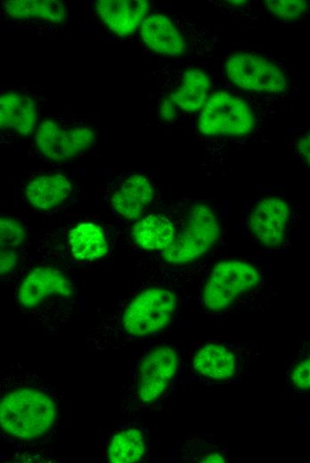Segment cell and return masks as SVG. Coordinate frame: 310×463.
<instances>
[{"instance_id":"6da1fadb","label":"cell","mask_w":310,"mask_h":463,"mask_svg":"<svg viewBox=\"0 0 310 463\" xmlns=\"http://www.w3.org/2000/svg\"><path fill=\"white\" fill-rule=\"evenodd\" d=\"M68 413L62 391L45 374L20 363L0 371V436L4 461L57 462L53 444Z\"/></svg>"},{"instance_id":"7a4b0ae2","label":"cell","mask_w":310,"mask_h":463,"mask_svg":"<svg viewBox=\"0 0 310 463\" xmlns=\"http://www.w3.org/2000/svg\"><path fill=\"white\" fill-rule=\"evenodd\" d=\"M176 272L142 279L102 313L86 337L88 348L107 353L134 343L159 338L176 326L182 315V285Z\"/></svg>"},{"instance_id":"3957f363","label":"cell","mask_w":310,"mask_h":463,"mask_svg":"<svg viewBox=\"0 0 310 463\" xmlns=\"http://www.w3.org/2000/svg\"><path fill=\"white\" fill-rule=\"evenodd\" d=\"M59 252L21 257L16 280V309L50 333L63 328L78 304V286Z\"/></svg>"},{"instance_id":"277c9868","label":"cell","mask_w":310,"mask_h":463,"mask_svg":"<svg viewBox=\"0 0 310 463\" xmlns=\"http://www.w3.org/2000/svg\"><path fill=\"white\" fill-rule=\"evenodd\" d=\"M185 354L176 342L146 341L132 358L128 378L121 388V414L140 420L160 410L184 375Z\"/></svg>"},{"instance_id":"5b68a950","label":"cell","mask_w":310,"mask_h":463,"mask_svg":"<svg viewBox=\"0 0 310 463\" xmlns=\"http://www.w3.org/2000/svg\"><path fill=\"white\" fill-rule=\"evenodd\" d=\"M265 280V272L255 263L234 258L220 260L208 270L200 282L199 304L210 316L241 310L262 296Z\"/></svg>"},{"instance_id":"8992f818","label":"cell","mask_w":310,"mask_h":463,"mask_svg":"<svg viewBox=\"0 0 310 463\" xmlns=\"http://www.w3.org/2000/svg\"><path fill=\"white\" fill-rule=\"evenodd\" d=\"M253 351L241 343L207 339L185 354L184 381L203 386L235 385L255 362Z\"/></svg>"},{"instance_id":"52a82bcc","label":"cell","mask_w":310,"mask_h":463,"mask_svg":"<svg viewBox=\"0 0 310 463\" xmlns=\"http://www.w3.org/2000/svg\"><path fill=\"white\" fill-rule=\"evenodd\" d=\"M173 243L162 253L169 267L188 264L207 253L219 235V223L214 210L207 204L192 202L175 221Z\"/></svg>"},{"instance_id":"ba28073f","label":"cell","mask_w":310,"mask_h":463,"mask_svg":"<svg viewBox=\"0 0 310 463\" xmlns=\"http://www.w3.org/2000/svg\"><path fill=\"white\" fill-rule=\"evenodd\" d=\"M95 140L96 130L83 120L49 118L36 129L34 146L45 159L66 161L88 150Z\"/></svg>"},{"instance_id":"9c48e42d","label":"cell","mask_w":310,"mask_h":463,"mask_svg":"<svg viewBox=\"0 0 310 463\" xmlns=\"http://www.w3.org/2000/svg\"><path fill=\"white\" fill-rule=\"evenodd\" d=\"M197 126L208 136H242L254 130L256 115L245 101L220 90L208 98Z\"/></svg>"},{"instance_id":"30bf717a","label":"cell","mask_w":310,"mask_h":463,"mask_svg":"<svg viewBox=\"0 0 310 463\" xmlns=\"http://www.w3.org/2000/svg\"><path fill=\"white\" fill-rule=\"evenodd\" d=\"M155 187L140 173H123L112 181L107 193L108 210L116 224L129 225L144 216L153 203Z\"/></svg>"},{"instance_id":"8fae6325","label":"cell","mask_w":310,"mask_h":463,"mask_svg":"<svg viewBox=\"0 0 310 463\" xmlns=\"http://www.w3.org/2000/svg\"><path fill=\"white\" fill-rule=\"evenodd\" d=\"M224 70L233 85L247 92L281 93L288 87L283 70L259 54L248 52L232 53L225 62Z\"/></svg>"},{"instance_id":"7c38bea8","label":"cell","mask_w":310,"mask_h":463,"mask_svg":"<svg viewBox=\"0 0 310 463\" xmlns=\"http://www.w3.org/2000/svg\"><path fill=\"white\" fill-rule=\"evenodd\" d=\"M151 428L135 419H126L116 426L102 431V461L135 463L151 459Z\"/></svg>"},{"instance_id":"4fadbf2b","label":"cell","mask_w":310,"mask_h":463,"mask_svg":"<svg viewBox=\"0 0 310 463\" xmlns=\"http://www.w3.org/2000/svg\"><path fill=\"white\" fill-rule=\"evenodd\" d=\"M289 216V206L283 199L265 197L252 207L248 220L249 228L260 245L276 246L285 237Z\"/></svg>"},{"instance_id":"5bb4252c","label":"cell","mask_w":310,"mask_h":463,"mask_svg":"<svg viewBox=\"0 0 310 463\" xmlns=\"http://www.w3.org/2000/svg\"><path fill=\"white\" fill-rule=\"evenodd\" d=\"M140 37L150 50L159 55L175 57L187 51L186 39L179 27L163 13L147 14L140 25Z\"/></svg>"},{"instance_id":"9a60e30c","label":"cell","mask_w":310,"mask_h":463,"mask_svg":"<svg viewBox=\"0 0 310 463\" xmlns=\"http://www.w3.org/2000/svg\"><path fill=\"white\" fill-rule=\"evenodd\" d=\"M1 131L15 139L35 133L38 126L37 102L21 92H12L0 98Z\"/></svg>"},{"instance_id":"2e32d148","label":"cell","mask_w":310,"mask_h":463,"mask_svg":"<svg viewBox=\"0 0 310 463\" xmlns=\"http://www.w3.org/2000/svg\"><path fill=\"white\" fill-rule=\"evenodd\" d=\"M72 191V182L66 174L46 171L33 175L27 181L24 196L32 207L51 210L65 203Z\"/></svg>"},{"instance_id":"e0dca14e","label":"cell","mask_w":310,"mask_h":463,"mask_svg":"<svg viewBox=\"0 0 310 463\" xmlns=\"http://www.w3.org/2000/svg\"><path fill=\"white\" fill-rule=\"evenodd\" d=\"M149 3L144 0H101L96 12L102 22L115 35L133 34L147 15Z\"/></svg>"},{"instance_id":"ac0fdd59","label":"cell","mask_w":310,"mask_h":463,"mask_svg":"<svg viewBox=\"0 0 310 463\" xmlns=\"http://www.w3.org/2000/svg\"><path fill=\"white\" fill-rule=\"evenodd\" d=\"M126 233L134 247L162 253L173 243L175 227L165 215L150 214L128 225Z\"/></svg>"},{"instance_id":"d6986e66","label":"cell","mask_w":310,"mask_h":463,"mask_svg":"<svg viewBox=\"0 0 310 463\" xmlns=\"http://www.w3.org/2000/svg\"><path fill=\"white\" fill-rule=\"evenodd\" d=\"M69 251L78 262L92 263L104 258L109 244L102 227L85 222L74 226L69 232Z\"/></svg>"},{"instance_id":"ffe728a7","label":"cell","mask_w":310,"mask_h":463,"mask_svg":"<svg viewBox=\"0 0 310 463\" xmlns=\"http://www.w3.org/2000/svg\"><path fill=\"white\" fill-rule=\"evenodd\" d=\"M210 86L207 73L200 69H189L184 72L178 85L169 96L178 109L194 112L203 108Z\"/></svg>"},{"instance_id":"44dd1931","label":"cell","mask_w":310,"mask_h":463,"mask_svg":"<svg viewBox=\"0 0 310 463\" xmlns=\"http://www.w3.org/2000/svg\"><path fill=\"white\" fill-rule=\"evenodd\" d=\"M9 17L21 21H42L57 24L66 17L65 4L52 0L3 1Z\"/></svg>"},{"instance_id":"7402d4cb","label":"cell","mask_w":310,"mask_h":463,"mask_svg":"<svg viewBox=\"0 0 310 463\" xmlns=\"http://www.w3.org/2000/svg\"><path fill=\"white\" fill-rule=\"evenodd\" d=\"M177 458L184 462H228L230 450L226 442L211 437L196 435L185 441L176 451Z\"/></svg>"},{"instance_id":"603a6c76","label":"cell","mask_w":310,"mask_h":463,"mask_svg":"<svg viewBox=\"0 0 310 463\" xmlns=\"http://www.w3.org/2000/svg\"><path fill=\"white\" fill-rule=\"evenodd\" d=\"M286 384L290 392L295 395L310 393V339L290 360Z\"/></svg>"},{"instance_id":"cb8c5ba5","label":"cell","mask_w":310,"mask_h":463,"mask_svg":"<svg viewBox=\"0 0 310 463\" xmlns=\"http://www.w3.org/2000/svg\"><path fill=\"white\" fill-rule=\"evenodd\" d=\"M267 11L274 17L283 20L300 19L308 10L309 4L305 0L264 1Z\"/></svg>"},{"instance_id":"d4e9b609","label":"cell","mask_w":310,"mask_h":463,"mask_svg":"<svg viewBox=\"0 0 310 463\" xmlns=\"http://www.w3.org/2000/svg\"><path fill=\"white\" fill-rule=\"evenodd\" d=\"M0 223L1 248L22 252L20 248L24 246L26 239L24 227L7 216H2Z\"/></svg>"},{"instance_id":"484cf974","label":"cell","mask_w":310,"mask_h":463,"mask_svg":"<svg viewBox=\"0 0 310 463\" xmlns=\"http://www.w3.org/2000/svg\"><path fill=\"white\" fill-rule=\"evenodd\" d=\"M296 150L299 158L310 167V131L298 139Z\"/></svg>"},{"instance_id":"4316f807","label":"cell","mask_w":310,"mask_h":463,"mask_svg":"<svg viewBox=\"0 0 310 463\" xmlns=\"http://www.w3.org/2000/svg\"><path fill=\"white\" fill-rule=\"evenodd\" d=\"M176 109L177 106L170 96L162 99L159 104L160 118L167 122L173 121L176 117Z\"/></svg>"},{"instance_id":"83f0119b","label":"cell","mask_w":310,"mask_h":463,"mask_svg":"<svg viewBox=\"0 0 310 463\" xmlns=\"http://www.w3.org/2000/svg\"><path fill=\"white\" fill-rule=\"evenodd\" d=\"M307 423L310 425V414H309V417L307 418Z\"/></svg>"}]
</instances>
